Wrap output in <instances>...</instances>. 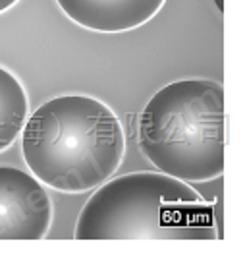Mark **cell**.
I'll return each mask as SVG.
<instances>
[{
  "label": "cell",
  "instance_id": "3957f363",
  "mask_svg": "<svg viewBox=\"0 0 245 259\" xmlns=\"http://www.w3.org/2000/svg\"><path fill=\"white\" fill-rule=\"evenodd\" d=\"M139 149L160 172L207 182L224 172V87L189 77L159 89L139 116Z\"/></svg>",
  "mask_w": 245,
  "mask_h": 259
},
{
  "label": "cell",
  "instance_id": "7a4b0ae2",
  "mask_svg": "<svg viewBox=\"0 0 245 259\" xmlns=\"http://www.w3.org/2000/svg\"><path fill=\"white\" fill-rule=\"evenodd\" d=\"M75 240H216L214 209L187 182L164 172H129L87 199Z\"/></svg>",
  "mask_w": 245,
  "mask_h": 259
},
{
  "label": "cell",
  "instance_id": "6da1fadb",
  "mask_svg": "<svg viewBox=\"0 0 245 259\" xmlns=\"http://www.w3.org/2000/svg\"><path fill=\"white\" fill-rule=\"evenodd\" d=\"M126 138L112 108L91 95H60L23 124L25 164L39 182L79 194L105 184L124 159Z\"/></svg>",
  "mask_w": 245,
  "mask_h": 259
},
{
  "label": "cell",
  "instance_id": "8992f818",
  "mask_svg": "<svg viewBox=\"0 0 245 259\" xmlns=\"http://www.w3.org/2000/svg\"><path fill=\"white\" fill-rule=\"evenodd\" d=\"M27 93L22 81L0 66V151L8 149L27 118Z\"/></svg>",
  "mask_w": 245,
  "mask_h": 259
},
{
  "label": "cell",
  "instance_id": "277c9868",
  "mask_svg": "<svg viewBox=\"0 0 245 259\" xmlns=\"http://www.w3.org/2000/svg\"><path fill=\"white\" fill-rule=\"evenodd\" d=\"M53 221V203L33 174L0 166V240H43Z\"/></svg>",
  "mask_w": 245,
  "mask_h": 259
},
{
  "label": "cell",
  "instance_id": "ba28073f",
  "mask_svg": "<svg viewBox=\"0 0 245 259\" xmlns=\"http://www.w3.org/2000/svg\"><path fill=\"white\" fill-rule=\"evenodd\" d=\"M214 4H216V8L220 12H224V0H214Z\"/></svg>",
  "mask_w": 245,
  "mask_h": 259
},
{
  "label": "cell",
  "instance_id": "52a82bcc",
  "mask_svg": "<svg viewBox=\"0 0 245 259\" xmlns=\"http://www.w3.org/2000/svg\"><path fill=\"white\" fill-rule=\"evenodd\" d=\"M16 2H18V0H0V14L6 10H10Z\"/></svg>",
  "mask_w": 245,
  "mask_h": 259
},
{
  "label": "cell",
  "instance_id": "5b68a950",
  "mask_svg": "<svg viewBox=\"0 0 245 259\" xmlns=\"http://www.w3.org/2000/svg\"><path fill=\"white\" fill-rule=\"evenodd\" d=\"M77 25L99 33L135 29L157 16L166 0H56Z\"/></svg>",
  "mask_w": 245,
  "mask_h": 259
}]
</instances>
